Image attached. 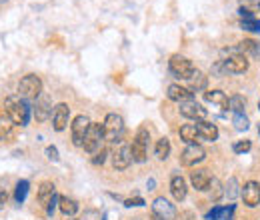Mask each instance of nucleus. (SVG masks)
I'll return each mask as SVG.
<instances>
[{"instance_id": "obj_43", "label": "nucleus", "mask_w": 260, "mask_h": 220, "mask_svg": "<svg viewBox=\"0 0 260 220\" xmlns=\"http://www.w3.org/2000/svg\"><path fill=\"white\" fill-rule=\"evenodd\" d=\"M244 2H260V0H244Z\"/></svg>"}, {"instance_id": "obj_16", "label": "nucleus", "mask_w": 260, "mask_h": 220, "mask_svg": "<svg viewBox=\"0 0 260 220\" xmlns=\"http://www.w3.org/2000/svg\"><path fill=\"white\" fill-rule=\"evenodd\" d=\"M196 130H198V136L208 140V142H214L218 138V128L216 124L208 122V120H196Z\"/></svg>"}, {"instance_id": "obj_29", "label": "nucleus", "mask_w": 260, "mask_h": 220, "mask_svg": "<svg viewBox=\"0 0 260 220\" xmlns=\"http://www.w3.org/2000/svg\"><path fill=\"white\" fill-rule=\"evenodd\" d=\"M28 180H20L18 184H16V190H14V198H16V202L18 204H22L24 200H26V194H28Z\"/></svg>"}, {"instance_id": "obj_27", "label": "nucleus", "mask_w": 260, "mask_h": 220, "mask_svg": "<svg viewBox=\"0 0 260 220\" xmlns=\"http://www.w3.org/2000/svg\"><path fill=\"white\" fill-rule=\"evenodd\" d=\"M154 152H156V158H158V160H166V158L170 156V140H168L166 136H162V138L156 142Z\"/></svg>"}, {"instance_id": "obj_41", "label": "nucleus", "mask_w": 260, "mask_h": 220, "mask_svg": "<svg viewBox=\"0 0 260 220\" xmlns=\"http://www.w3.org/2000/svg\"><path fill=\"white\" fill-rule=\"evenodd\" d=\"M238 12H240V18H254V14L250 10H246V8H240Z\"/></svg>"}, {"instance_id": "obj_45", "label": "nucleus", "mask_w": 260, "mask_h": 220, "mask_svg": "<svg viewBox=\"0 0 260 220\" xmlns=\"http://www.w3.org/2000/svg\"><path fill=\"white\" fill-rule=\"evenodd\" d=\"M258 110H260V102H258Z\"/></svg>"}, {"instance_id": "obj_2", "label": "nucleus", "mask_w": 260, "mask_h": 220, "mask_svg": "<svg viewBox=\"0 0 260 220\" xmlns=\"http://www.w3.org/2000/svg\"><path fill=\"white\" fill-rule=\"evenodd\" d=\"M148 140H150L148 130H146L144 126L138 128V132H136V136H134V140H132V146H130V150H132V160H134V162H138V164L146 162V156H148Z\"/></svg>"}, {"instance_id": "obj_11", "label": "nucleus", "mask_w": 260, "mask_h": 220, "mask_svg": "<svg viewBox=\"0 0 260 220\" xmlns=\"http://www.w3.org/2000/svg\"><path fill=\"white\" fill-rule=\"evenodd\" d=\"M222 70L224 72H230V74H242L248 70V60L246 56L242 54H234V56H228L226 60H222Z\"/></svg>"}, {"instance_id": "obj_17", "label": "nucleus", "mask_w": 260, "mask_h": 220, "mask_svg": "<svg viewBox=\"0 0 260 220\" xmlns=\"http://www.w3.org/2000/svg\"><path fill=\"white\" fill-rule=\"evenodd\" d=\"M190 182H192V186H194L196 190L204 192V190L210 188V184H212V176L208 174V170H194V172L190 174Z\"/></svg>"}, {"instance_id": "obj_20", "label": "nucleus", "mask_w": 260, "mask_h": 220, "mask_svg": "<svg viewBox=\"0 0 260 220\" xmlns=\"http://www.w3.org/2000/svg\"><path fill=\"white\" fill-rule=\"evenodd\" d=\"M236 48H238V54H242V56H252V58L260 56V42L256 40H242Z\"/></svg>"}, {"instance_id": "obj_4", "label": "nucleus", "mask_w": 260, "mask_h": 220, "mask_svg": "<svg viewBox=\"0 0 260 220\" xmlns=\"http://www.w3.org/2000/svg\"><path fill=\"white\" fill-rule=\"evenodd\" d=\"M104 138H106L104 124H100V122H92L90 128H88V132H86V136H84L82 146H84V150H86V152H98V150H100V146H102V142H104Z\"/></svg>"}, {"instance_id": "obj_24", "label": "nucleus", "mask_w": 260, "mask_h": 220, "mask_svg": "<svg viewBox=\"0 0 260 220\" xmlns=\"http://www.w3.org/2000/svg\"><path fill=\"white\" fill-rule=\"evenodd\" d=\"M180 138L186 142V144H196V140L200 138L198 136V130H196V124H184L180 128Z\"/></svg>"}, {"instance_id": "obj_10", "label": "nucleus", "mask_w": 260, "mask_h": 220, "mask_svg": "<svg viewBox=\"0 0 260 220\" xmlns=\"http://www.w3.org/2000/svg\"><path fill=\"white\" fill-rule=\"evenodd\" d=\"M132 162V150L128 144H120L114 152H112V166L116 170H126Z\"/></svg>"}, {"instance_id": "obj_3", "label": "nucleus", "mask_w": 260, "mask_h": 220, "mask_svg": "<svg viewBox=\"0 0 260 220\" xmlns=\"http://www.w3.org/2000/svg\"><path fill=\"white\" fill-rule=\"evenodd\" d=\"M18 95L24 100H38L42 95V80L36 74H26L18 84Z\"/></svg>"}, {"instance_id": "obj_7", "label": "nucleus", "mask_w": 260, "mask_h": 220, "mask_svg": "<svg viewBox=\"0 0 260 220\" xmlns=\"http://www.w3.org/2000/svg\"><path fill=\"white\" fill-rule=\"evenodd\" d=\"M90 124H92V122H90V118H88V116H84V114H80V116H76V118L72 120L70 132H72V142H74L76 146H82L84 136H86V132H88Z\"/></svg>"}, {"instance_id": "obj_22", "label": "nucleus", "mask_w": 260, "mask_h": 220, "mask_svg": "<svg viewBox=\"0 0 260 220\" xmlns=\"http://www.w3.org/2000/svg\"><path fill=\"white\" fill-rule=\"evenodd\" d=\"M204 100L206 102H212L216 106H220L222 110H228V96L222 90H206L204 92Z\"/></svg>"}, {"instance_id": "obj_9", "label": "nucleus", "mask_w": 260, "mask_h": 220, "mask_svg": "<svg viewBox=\"0 0 260 220\" xmlns=\"http://www.w3.org/2000/svg\"><path fill=\"white\" fill-rule=\"evenodd\" d=\"M206 156V150L200 146V144H188L184 150H182V154H180V162L184 164V166H194L198 162H202Z\"/></svg>"}, {"instance_id": "obj_31", "label": "nucleus", "mask_w": 260, "mask_h": 220, "mask_svg": "<svg viewBox=\"0 0 260 220\" xmlns=\"http://www.w3.org/2000/svg\"><path fill=\"white\" fill-rule=\"evenodd\" d=\"M240 28L248 32H260V20H256V18H242L240 20Z\"/></svg>"}, {"instance_id": "obj_30", "label": "nucleus", "mask_w": 260, "mask_h": 220, "mask_svg": "<svg viewBox=\"0 0 260 220\" xmlns=\"http://www.w3.org/2000/svg\"><path fill=\"white\" fill-rule=\"evenodd\" d=\"M232 124H234V128H236V130L244 132V130H248L250 122H248V118L244 116V112H240V114H234V116H232Z\"/></svg>"}, {"instance_id": "obj_37", "label": "nucleus", "mask_w": 260, "mask_h": 220, "mask_svg": "<svg viewBox=\"0 0 260 220\" xmlns=\"http://www.w3.org/2000/svg\"><path fill=\"white\" fill-rule=\"evenodd\" d=\"M232 214H234V204H230L228 208H222L220 220H232Z\"/></svg>"}, {"instance_id": "obj_23", "label": "nucleus", "mask_w": 260, "mask_h": 220, "mask_svg": "<svg viewBox=\"0 0 260 220\" xmlns=\"http://www.w3.org/2000/svg\"><path fill=\"white\" fill-rule=\"evenodd\" d=\"M58 208L64 216H74L78 212V202L74 198H68V196H60L58 198Z\"/></svg>"}, {"instance_id": "obj_18", "label": "nucleus", "mask_w": 260, "mask_h": 220, "mask_svg": "<svg viewBox=\"0 0 260 220\" xmlns=\"http://www.w3.org/2000/svg\"><path fill=\"white\" fill-rule=\"evenodd\" d=\"M170 192H172L174 200H178V202L186 198V180L180 174H174L170 178Z\"/></svg>"}, {"instance_id": "obj_19", "label": "nucleus", "mask_w": 260, "mask_h": 220, "mask_svg": "<svg viewBox=\"0 0 260 220\" xmlns=\"http://www.w3.org/2000/svg\"><path fill=\"white\" fill-rule=\"evenodd\" d=\"M168 98L174 100V102H178V104H182L186 100H192V92L188 88L180 86V84H170L168 86Z\"/></svg>"}, {"instance_id": "obj_38", "label": "nucleus", "mask_w": 260, "mask_h": 220, "mask_svg": "<svg viewBox=\"0 0 260 220\" xmlns=\"http://www.w3.org/2000/svg\"><path fill=\"white\" fill-rule=\"evenodd\" d=\"M220 214H222V208H220V206H216L212 212H208V214H206V220H220Z\"/></svg>"}, {"instance_id": "obj_46", "label": "nucleus", "mask_w": 260, "mask_h": 220, "mask_svg": "<svg viewBox=\"0 0 260 220\" xmlns=\"http://www.w3.org/2000/svg\"><path fill=\"white\" fill-rule=\"evenodd\" d=\"M152 220H158V218H152Z\"/></svg>"}, {"instance_id": "obj_21", "label": "nucleus", "mask_w": 260, "mask_h": 220, "mask_svg": "<svg viewBox=\"0 0 260 220\" xmlns=\"http://www.w3.org/2000/svg\"><path fill=\"white\" fill-rule=\"evenodd\" d=\"M56 196V190H54V184L52 182H42L40 188H38V202L46 208L50 204V200Z\"/></svg>"}, {"instance_id": "obj_26", "label": "nucleus", "mask_w": 260, "mask_h": 220, "mask_svg": "<svg viewBox=\"0 0 260 220\" xmlns=\"http://www.w3.org/2000/svg\"><path fill=\"white\" fill-rule=\"evenodd\" d=\"M204 88H206V76L200 70H194L190 78V92H202Z\"/></svg>"}, {"instance_id": "obj_12", "label": "nucleus", "mask_w": 260, "mask_h": 220, "mask_svg": "<svg viewBox=\"0 0 260 220\" xmlns=\"http://www.w3.org/2000/svg\"><path fill=\"white\" fill-rule=\"evenodd\" d=\"M180 114L186 116V118H192V120H204L206 118V108H202V104H198L192 98V100H186V102L180 104Z\"/></svg>"}, {"instance_id": "obj_25", "label": "nucleus", "mask_w": 260, "mask_h": 220, "mask_svg": "<svg viewBox=\"0 0 260 220\" xmlns=\"http://www.w3.org/2000/svg\"><path fill=\"white\" fill-rule=\"evenodd\" d=\"M244 108H246V98L244 96L234 95L232 98H228V110H232L234 114L244 112Z\"/></svg>"}, {"instance_id": "obj_35", "label": "nucleus", "mask_w": 260, "mask_h": 220, "mask_svg": "<svg viewBox=\"0 0 260 220\" xmlns=\"http://www.w3.org/2000/svg\"><path fill=\"white\" fill-rule=\"evenodd\" d=\"M124 206H128V208H132V206H144V200H142L140 196L128 198V200H124Z\"/></svg>"}, {"instance_id": "obj_39", "label": "nucleus", "mask_w": 260, "mask_h": 220, "mask_svg": "<svg viewBox=\"0 0 260 220\" xmlns=\"http://www.w3.org/2000/svg\"><path fill=\"white\" fill-rule=\"evenodd\" d=\"M106 154H108V152H106V150H100V152H96V156L92 158V164H104V160H106Z\"/></svg>"}, {"instance_id": "obj_40", "label": "nucleus", "mask_w": 260, "mask_h": 220, "mask_svg": "<svg viewBox=\"0 0 260 220\" xmlns=\"http://www.w3.org/2000/svg\"><path fill=\"white\" fill-rule=\"evenodd\" d=\"M82 220H100V214L94 212V210H90V212H84Z\"/></svg>"}, {"instance_id": "obj_13", "label": "nucleus", "mask_w": 260, "mask_h": 220, "mask_svg": "<svg viewBox=\"0 0 260 220\" xmlns=\"http://www.w3.org/2000/svg\"><path fill=\"white\" fill-rule=\"evenodd\" d=\"M68 120H70V108L68 104L60 102L54 106V112H52V124H54V130L62 132L66 126H68Z\"/></svg>"}, {"instance_id": "obj_5", "label": "nucleus", "mask_w": 260, "mask_h": 220, "mask_svg": "<svg viewBox=\"0 0 260 220\" xmlns=\"http://www.w3.org/2000/svg\"><path fill=\"white\" fill-rule=\"evenodd\" d=\"M168 68H170L172 76L182 78V80H190V78H192V74H194V66H192V62H190L188 58L180 56V54H174V56L170 58Z\"/></svg>"}, {"instance_id": "obj_33", "label": "nucleus", "mask_w": 260, "mask_h": 220, "mask_svg": "<svg viewBox=\"0 0 260 220\" xmlns=\"http://www.w3.org/2000/svg\"><path fill=\"white\" fill-rule=\"evenodd\" d=\"M224 194H226L228 198H234L236 194H238V182H236V178H230L226 184V188H224Z\"/></svg>"}, {"instance_id": "obj_34", "label": "nucleus", "mask_w": 260, "mask_h": 220, "mask_svg": "<svg viewBox=\"0 0 260 220\" xmlns=\"http://www.w3.org/2000/svg\"><path fill=\"white\" fill-rule=\"evenodd\" d=\"M210 186H212V200L216 202V200L222 196V192H224V190H222V184H220L216 178H212V184H210Z\"/></svg>"}, {"instance_id": "obj_28", "label": "nucleus", "mask_w": 260, "mask_h": 220, "mask_svg": "<svg viewBox=\"0 0 260 220\" xmlns=\"http://www.w3.org/2000/svg\"><path fill=\"white\" fill-rule=\"evenodd\" d=\"M12 126L14 122L10 120V116H0V140H6L10 134H12Z\"/></svg>"}, {"instance_id": "obj_1", "label": "nucleus", "mask_w": 260, "mask_h": 220, "mask_svg": "<svg viewBox=\"0 0 260 220\" xmlns=\"http://www.w3.org/2000/svg\"><path fill=\"white\" fill-rule=\"evenodd\" d=\"M4 108H6V114L10 116V120L18 126H26L30 120V106L28 102L22 98L20 95L8 96L4 100Z\"/></svg>"}, {"instance_id": "obj_42", "label": "nucleus", "mask_w": 260, "mask_h": 220, "mask_svg": "<svg viewBox=\"0 0 260 220\" xmlns=\"http://www.w3.org/2000/svg\"><path fill=\"white\" fill-rule=\"evenodd\" d=\"M6 200H8V194H6V190L0 188V208L6 204Z\"/></svg>"}, {"instance_id": "obj_14", "label": "nucleus", "mask_w": 260, "mask_h": 220, "mask_svg": "<svg viewBox=\"0 0 260 220\" xmlns=\"http://www.w3.org/2000/svg\"><path fill=\"white\" fill-rule=\"evenodd\" d=\"M242 198H244V204H246V206H250V208L258 206L260 204V184L258 182H254V180L246 182V184L242 186Z\"/></svg>"}, {"instance_id": "obj_6", "label": "nucleus", "mask_w": 260, "mask_h": 220, "mask_svg": "<svg viewBox=\"0 0 260 220\" xmlns=\"http://www.w3.org/2000/svg\"><path fill=\"white\" fill-rule=\"evenodd\" d=\"M104 132H106V138L110 140V142H118V138H120V134L124 132V120H122V116L120 114H116V112H110L106 118H104Z\"/></svg>"}, {"instance_id": "obj_8", "label": "nucleus", "mask_w": 260, "mask_h": 220, "mask_svg": "<svg viewBox=\"0 0 260 220\" xmlns=\"http://www.w3.org/2000/svg\"><path fill=\"white\" fill-rule=\"evenodd\" d=\"M152 214H154V218L158 220H174L176 218V208L164 196H158L152 202Z\"/></svg>"}, {"instance_id": "obj_15", "label": "nucleus", "mask_w": 260, "mask_h": 220, "mask_svg": "<svg viewBox=\"0 0 260 220\" xmlns=\"http://www.w3.org/2000/svg\"><path fill=\"white\" fill-rule=\"evenodd\" d=\"M52 100L48 98V96H40L38 100H36V106H34V116H36V120L38 122H44V120H48L50 116H52Z\"/></svg>"}, {"instance_id": "obj_44", "label": "nucleus", "mask_w": 260, "mask_h": 220, "mask_svg": "<svg viewBox=\"0 0 260 220\" xmlns=\"http://www.w3.org/2000/svg\"><path fill=\"white\" fill-rule=\"evenodd\" d=\"M258 134H260V124H258Z\"/></svg>"}, {"instance_id": "obj_32", "label": "nucleus", "mask_w": 260, "mask_h": 220, "mask_svg": "<svg viewBox=\"0 0 260 220\" xmlns=\"http://www.w3.org/2000/svg\"><path fill=\"white\" fill-rule=\"evenodd\" d=\"M250 140H238V142H234V146H232V150L236 152V154H242V152H248L250 150Z\"/></svg>"}, {"instance_id": "obj_36", "label": "nucleus", "mask_w": 260, "mask_h": 220, "mask_svg": "<svg viewBox=\"0 0 260 220\" xmlns=\"http://www.w3.org/2000/svg\"><path fill=\"white\" fill-rule=\"evenodd\" d=\"M46 156H48V160H52V162H58V150L54 148V146H48L46 148Z\"/></svg>"}]
</instances>
